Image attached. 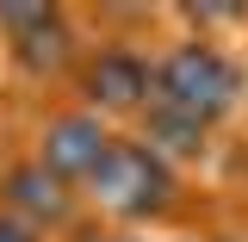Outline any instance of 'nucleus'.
<instances>
[{
	"mask_svg": "<svg viewBox=\"0 0 248 242\" xmlns=\"http://www.w3.org/2000/svg\"><path fill=\"white\" fill-rule=\"evenodd\" d=\"M106 242H130V236H106Z\"/></svg>",
	"mask_w": 248,
	"mask_h": 242,
	"instance_id": "9",
	"label": "nucleus"
},
{
	"mask_svg": "<svg viewBox=\"0 0 248 242\" xmlns=\"http://www.w3.org/2000/svg\"><path fill=\"white\" fill-rule=\"evenodd\" d=\"M87 186H93V199L118 217H161L174 205V174L143 143H112V155L99 161V174Z\"/></svg>",
	"mask_w": 248,
	"mask_h": 242,
	"instance_id": "2",
	"label": "nucleus"
},
{
	"mask_svg": "<svg viewBox=\"0 0 248 242\" xmlns=\"http://www.w3.org/2000/svg\"><path fill=\"white\" fill-rule=\"evenodd\" d=\"M0 199H6V211L25 217V224H62L68 217V180H56L44 161H25V168H13L6 180H0Z\"/></svg>",
	"mask_w": 248,
	"mask_h": 242,
	"instance_id": "6",
	"label": "nucleus"
},
{
	"mask_svg": "<svg viewBox=\"0 0 248 242\" xmlns=\"http://www.w3.org/2000/svg\"><path fill=\"white\" fill-rule=\"evenodd\" d=\"M155 87V68L130 50H99V56L81 68V99L99 106V112H143Z\"/></svg>",
	"mask_w": 248,
	"mask_h": 242,
	"instance_id": "3",
	"label": "nucleus"
},
{
	"mask_svg": "<svg viewBox=\"0 0 248 242\" xmlns=\"http://www.w3.org/2000/svg\"><path fill=\"white\" fill-rule=\"evenodd\" d=\"M6 19V31H13V56L25 62V68H56L62 56H68V25H62L56 6H6L0 13Z\"/></svg>",
	"mask_w": 248,
	"mask_h": 242,
	"instance_id": "5",
	"label": "nucleus"
},
{
	"mask_svg": "<svg viewBox=\"0 0 248 242\" xmlns=\"http://www.w3.org/2000/svg\"><path fill=\"white\" fill-rule=\"evenodd\" d=\"M205 130L211 124H199L186 112H174V106H155L149 99V112H143V149H155L161 161L168 155H205Z\"/></svg>",
	"mask_w": 248,
	"mask_h": 242,
	"instance_id": "7",
	"label": "nucleus"
},
{
	"mask_svg": "<svg viewBox=\"0 0 248 242\" xmlns=\"http://www.w3.org/2000/svg\"><path fill=\"white\" fill-rule=\"evenodd\" d=\"M106 155H112L106 124L87 118V112H75V118H56L50 130H44V155H37V161H44L56 180H93Z\"/></svg>",
	"mask_w": 248,
	"mask_h": 242,
	"instance_id": "4",
	"label": "nucleus"
},
{
	"mask_svg": "<svg viewBox=\"0 0 248 242\" xmlns=\"http://www.w3.org/2000/svg\"><path fill=\"white\" fill-rule=\"evenodd\" d=\"M236 99H242V68L211 44H180L155 68V106H174L199 124H217Z\"/></svg>",
	"mask_w": 248,
	"mask_h": 242,
	"instance_id": "1",
	"label": "nucleus"
},
{
	"mask_svg": "<svg viewBox=\"0 0 248 242\" xmlns=\"http://www.w3.org/2000/svg\"><path fill=\"white\" fill-rule=\"evenodd\" d=\"M0 242H37V230H31L25 217H13V211H0Z\"/></svg>",
	"mask_w": 248,
	"mask_h": 242,
	"instance_id": "8",
	"label": "nucleus"
}]
</instances>
